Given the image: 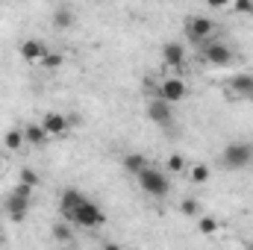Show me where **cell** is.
<instances>
[{
    "instance_id": "6da1fadb",
    "label": "cell",
    "mask_w": 253,
    "mask_h": 250,
    "mask_svg": "<svg viewBox=\"0 0 253 250\" xmlns=\"http://www.w3.org/2000/svg\"><path fill=\"white\" fill-rule=\"evenodd\" d=\"M30 209H33V186L15 183V188L6 194V215H9V221L21 224Z\"/></svg>"
},
{
    "instance_id": "7a4b0ae2",
    "label": "cell",
    "mask_w": 253,
    "mask_h": 250,
    "mask_svg": "<svg viewBox=\"0 0 253 250\" xmlns=\"http://www.w3.org/2000/svg\"><path fill=\"white\" fill-rule=\"evenodd\" d=\"M135 180H138V186L141 191L147 194V197H168V191H171V180H168V174L165 171H159L156 165H147L141 174H135Z\"/></svg>"
},
{
    "instance_id": "3957f363",
    "label": "cell",
    "mask_w": 253,
    "mask_h": 250,
    "mask_svg": "<svg viewBox=\"0 0 253 250\" xmlns=\"http://www.w3.org/2000/svg\"><path fill=\"white\" fill-rule=\"evenodd\" d=\"M221 165L227 171H245L248 165H253V144L251 141H230L221 150Z\"/></svg>"
},
{
    "instance_id": "277c9868",
    "label": "cell",
    "mask_w": 253,
    "mask_h": 250,
    "mask_svg": "<svg viewBox=\"0 0 253 250\" xmlns=\"http://www.w3.org/2000/svg\"><path fill=\"white\" fill-rule=\"evenodd\" d=\"M200 56L212 65V68H230V65H233V59H236L233 47H230L224 39H218V36L200 44Z\"/></svg>"
},
{
    "instance_id": "5b68a950",
    "label": "cell",
    "mask_w": 253,
    "mask_h": 250,
    "mask_svg": "<svg viewBox=\"0 0 253 250\" xmlns=\"http://www.w3.org/2000/svg\"><path fill=\"white\" fill-rule=\"evenodd\" d=\"M68 224L71 227H85V230H94V227H100V224H106V212L94 203V200H83L80 203V209L68 218Z\"/></svg>"
},
{
    "instance_id": "8992f818",
    "label": "cell",
    "mask_w": 253,
    "mask_h": 250,
    "mask_svg": "<svg viewBox=\"0 0 253 250\" xmlns=\"http://www.w3.org/2000/svg\"><path fill=\"white\" fill-rule=\"evenodd\" d=\"M218 36V24L212 18H203V15H191L186 21V39H189L194 47H200L203 42L215 39Z\"/></svg>"
},
{
    "instance_id": "52a82bcc",
    "label": "cell",
    "mask_w": 253,
    "mask_h": 250,
    "mask_svg": "<svg viewBox=\"0 0 253 250\" xmlns=\"http://www.w3.org/2000/svg\"><path fill=\"white\" fill-rule=\"evenodd\" d=\"M144 112H147V118H150L156 126H162V129H174V106H171L168 100H162L159 94L147 100Z\"/></svg>"
},
{
    "instance_id": "ba28073f",
    "label": "cell",
    "mask_w": 253,
    "mask_h": 250,
    "mask_svg": "<svg viewBox=\"0 0 253 250\" xmlns=\"http://www.w3.org/2000/svg\"><path fill=\"white\" fill-rule=\"evenodd\" d=\"M186 91H189V88H186V83H183L180 77H165V80L156 85V94H159L162 100H168L171 106L180 103V100L186 97Z\"/></svg>"
},
{
    "instance_id": "9c48e42d",
    "label": "cell",
    "mask_w": 253,
    "mask_h": 250,
    "mask_svg": "<svg viewBox=\"0 0 253 250\" xmlns=\"http://www.w3.org/2000/svg\"><path fill=\"white\" fill-rule=\"evenodd\" d=\"M227 94L236 100H253V74H236L227 80Z\"/></svg>"
},
{
    "instance_id": "30bf717a",
    "label": "cell",
    "mask_w": 253,
    "mask_h": 250,
    "mask_svg": "<svg viewBox=\"0 0 253 250\" xmlns=\"http://www.w3.org/2000/svg\"><path fill=\"white\" fill-rule=\"evenodd\" d=\"M18 53H21L24 62H42L47 56V44L42 39H24L21 47H18Z\"/></svg>"
},
{
    "instance_id": "8fae6325",
    "label": "cell",
    "mask_w": 253,
    "mask_h": 250,
    "mask_svg": "<svg viewBox=\"0 0 253 250\" xmlns=\"http://www.w3.org/2000/svg\"><path fill=\"white\" fill-rule=\"evenodd\" d=\"M85 200V194L80 191V188H65L62 197H59V212H62V218L68 221L77 209H80V203Z\"/></svg>"
},
{
    "instance_id": "7c38bea8",
    "label": "cell",
    "mask_w": 253,
    "mask_h": 250,
    "mask_svg": "<svg viewBox=\"0 0 253 250\" xmlns=\"http://www.w3.org/2000/svg\"><path fill=\"white\" fill-rule=\"evenodd\" d=\"M50 24H53V30H56V33H65V30H71V27L77 24V15H74V9H71L68 3H62V6H56V9H53Z\"/></svg>"
},
{
    "instance_id": "4fadbf2b",
    "label": "cell",
    "mask_w": 253,
    "mask_h": 250,
    "mask_svg": "<svg viewBox=\"0 0 253 250\" xmlns=\"http://www.w3.org/2000/svg\"><path fill=\"white\" fill-rule=\"evenodd\" d=\"M162 62L168 68H183L186 65V47L180 42H168L162 44Z\"/></svg>"
},
{
    "instance_id": "5bb4252c",
    "label": "cell",
    "mask_w": 253,
    "mask_h": 250,
    "mask_svg": "<svg viewBox=\"0 0 253 250\" xmlns=\"http://www.w3.org/2000/svg\"><path fill=\"white\" fill-rule=\"evenodd\" d=\"M42 126L47 129L50 138H53V135H65V132H68V118H65L62 112H47V115L42 118Z\"/></svg>"
},
{
    "instance_id": "9a60e30c",
    "label": "cell",
    "mask_w": 253,
    "mask_h": 250,
    "mask_svg": "<svg viewBox=\"0 0 253 250\" xmlns=\"http://www.w3.org/2000/svg\"><path fill=\"white\" fill-rule=\"evenodd\" d=\"M147 165H150V159H147L144 153H126V156H124V171H126V174H132V177H135V174H141Z\"/></svg>"
},
{
    "instance_id": "2e32d148",
    "label": "cell",
    "mask_w": 253,
    "mask_h": 250,
    "mask_svg": "<svg viewBox=\"0 0 253 250\" xmlns=\"http://www.w3.org/2000/svg\"><path fill=\"white\" fill-rule=\"evenodd\" d=\"M44 138H50V135H47V129L42 124H27L24 126V141H27V144H42Z\"/></svg>"
},
{
    "instance_id": "e0dca14e",
    "label": "cell",
    "mask_w": 253,
    "mask_h": 250,
    "mask_svg": "<svg viewBox=\"0 0 253 250\" xmlns=\"http://www.w3.org/2000/svg\"><path fill=\"white\" fill-rule=\"evenodd\" d=\"M3 144H6L9 150H18V147L24 144V129H9V132L3 135Z\"/></svg>"
},
{
    "instance_id": "ac0fdd59",
    "label": "cell",
    "mask_w": 253,
    "mask_h": 250,
    "mask_svg": "<svg viewBox=\"0 0 253 250\" xmlns=\"http://www.w3.org/2000/svg\"><path fill=\"white\" fill-rule=\"evenodd\" d=\"M197 230H200L203 236H212V233L218 230V221L209 218V215H200V218H197Z\"/></svg>"
},
{
    "instance_id": "d6986e66",
    "label": "cell",
    "mask_w": 253,
    "mask_h": 250,
    "mask_svg": "<svg viewBox=\"0 0 253 250\" xmlns=\"http://www.w3.org/2000/svg\"><path fill=\"white\" fill-rule=\"evenodd\" d=\"M191 183H197V186L200 183H209V168L206 165H194L191 168Z\"/></svg>"
},
{
    "instance_id": "ffe728a7",
    "label": "cell",
    "mask_w": 253,
    "mask_h": 250,
    "mask_svg": "<svg viewBox=\"0 0 253 250\" xmlns=\"http://www.w3.org/2000/svg\"><path fill=\"white\" fill-rule=\"evenodd\" d=\"M18 183H27V186H39V174L36 171H30V168H21V174H18Z\"/></svg>"
},
{
    "instance_id": "44dd1931",
    "label": "cell",
    "mask_w": 253,
    "mask_h": 250,
    "mask_svg": "<svg viewBox=\"0 0 253 250\" xmlns=\"http://www.w3.org/2000/svg\"><path fill=\"white\" fill-rule=\"evenodd\" d=\"M180 212L189 215V218H197V200H194V197H186V200L180 203Z\"/></svg>"
},
{
    "instance_id": "7402d4cb",
    "label": "cell",
    "mask_w": 253,
    "mask_h": 250,
    "mask_svg": "<svg viewBox=\"0 0 253 250\" xmlns=\"http://www.w3.org/2000/svg\"><path fill=\"white\" fill-rule=\"evenodd\" d=\"M53 239L56 242H62V245H68L74 236H71V227H65V224H59V227H53Z\"/></svg>"
},
{
    "instance_id": "603a6c76",
    "label": "cell",
    "mask_w": 253,
    "mask_h": 250,
    "mask_svg": "<svg viewBox=\"0 0 253 250\" xmlns=\"http://www.w3.org/2000/svg\"><path fill=\"white\" fill-rule=\"evenodd\" d=\"M39 65H44L47 71H53V68H59V65H62V53H50V50H47V56H44Z\"/></svg>"
},
{
    "instance_id": "cb8c5ba5",
    "label": "cell",
    "mask_w": 253,
    "mask_h": 250,
    "mask_svg": "<svg viewBox=\"0 0 253 250\" xmlns=\"http://www.w3.org/2000/svg\"><path fill=\"white\" fill-rule=\"evenodd\" d=\"M183 168H186V159H183L180 153H174V156L168 159V171H174V174H180Z\"/></svg>"
},
{
    "instance_id": "d4e9b609",
    "label": "cell",
    "mask_w": 253,
    "mask_h": 250,
    "mask_svg": "<svg viewBox=\"0 0 253 250\" xmlns=\"http://www.w3.org/2000/svg\"><path fill=\"white\" fill-rule=\"evenodd\" d=\"M239 15H253V0H233Z\"/></svg>"
},
{
    "instance_id": "484cf974",
    "label": "cell",
    "mask_w": 253,
    "mask_h": 250,
    "mask_svg": "<svg viewBox=\"0 0 253 250\" xmlns=\"http://www.w3.org/2000/svg\"><path fill=\"white\" fill-rule=\"evenodd\" d=\"M203 3H206L209 9H224V6H230L233 0H203Z\"/></svg>"
},
{
    "instance_id": "4316f807",
    "label": "cell",
    "mask_w": 253,
    "mask_h": 250,
    "mask_svg": "<svg viewBox=\"0 0 253 250\" xmlns=\"http://www.w3.org/2000/svg\"><path fill=\"white\" fill-rule=\"evenodd\" d=\"M0 165H3V153H0Z\"/></svg>"
},
{
    "instance_id": "83f0119b",
    "label": "cell",
    "mask_w": 253,
    "mask_h": 250,
    "mask_svg": "<svg viewBox=\"0 0 253 250\" xmlns=\"http://www.w3.org/2000/svg\"><path fill=\"white\" fill-rule=\"evenodd\" d=\"M94 3H97V0H94Z\"/></svg>"
}]
</instances>
